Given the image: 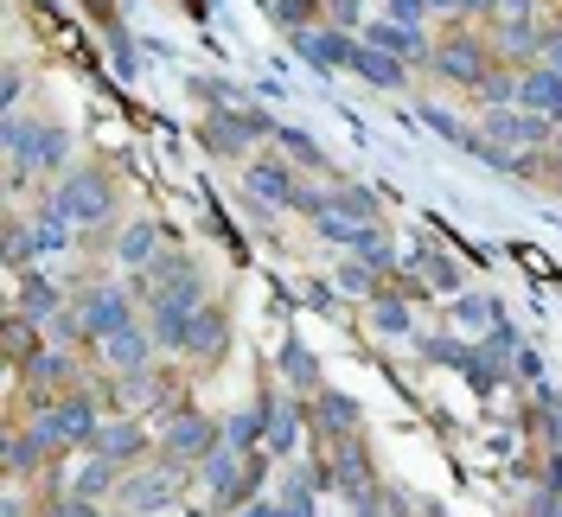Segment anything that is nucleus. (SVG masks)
Listing matches in <instances>:
<instances>
[{"instance_id":"1","label":"nucleus","mask_w":562,"mask_h":517,"mask_svg":"<svg viewBox=\"0 0 562 517\" xmlns=\"http://www.w3.org/2000/svg\"><path fill=\"white\" fill-rule=\"evenodd\" d=\"M7 154H13V186L26 172H45V167H65L70 160V135L58 122H33V115H7Z\"/></svg>"},{"instance_id":"2","label":"nucleus","mask_w":562,"mask_h":517,"mask_svg":"<svg viewBox=\"0 0 562 517\" xmlns=\"http://www.w3.org/2000/svg\"><path fill=\"white\" fill-rule=\"evenodd\" d=\"M70 313H77L83 339H97V345H109L115 333H128V326H135V301H128L122 288H83Z\"/></svg>"},{"instance_id":"3","label":"nucleus","mask_w":562,"mask_h":517,"mask_svg":"<svg viewBox=\"0 0 562 517\" xmlns=\"http://www.w3.org/2000/svg\"><path fill=\"white\" fill-rule=\"evenodd\" d=\"M33 435L45 441V453H52V448H77V441H97V435H103V422H97V409H90L83 396H70V403H52V409H38Z\"/></svg>"},{"instance_id":"4","label":"nucleus","mask_w":562,"mask_h":517,"mask_svg":"<svg viewBox=\"0 0 562 517\" xmlns=\"http://www.w3.org/2000/svg\"><path fill=\"white\" fill-rule=\"evenodd\" d=\"M52 205L65 211L70 224H103V217H109V179L97 167L65 172V186L52 192Z\"/></svg>"},{"instance_id":"5","label":"nucleus","mask_w":562,"mask_h":517,"mask_svg":"<svg viewBox=\"0 0 562 517\" xmlns=\"http://www.w3.org/2000/svg\"><path fill=\"white\" fill-rule=\"evenodd\" d=\"M428 65L441 70V77H454V83H486L492 77V58L473 45V38H448V45H435Z\"/></svg>"},{"instance_id":"6","label":"nucleus","mask_w":562,"mask_h":517,"mask_svg":"<svg viewBox=\"0 0 562 517\" xmlns=\"http://www.w3.org/2000/svg\"><path fill=\"white\" fill-rule=\"evenodd\" d=\"M364 45H378V52H390V58H435V45H428V33L422 26H396V20H371L364 26Z\"/></svg>"},{"instance_id":"7","label":"nucleus","mask_w":562,"mask_h":517,"mask_svg":"<svg viewBox=\"0 0 562 517\" xmlns=\"http://www.w3.org/2000/svg\"><path fill=\"white\" fill-rule=\"evenodd\" d=\"M518 109L543 115V122H562V77L550 65H530L525 83H518Z\"/></svg>"},{"instance_id":"8","label":"nucleus","mask_w":562,"mask_h":517,"mask_svg":"<svg viewBox=\"0 0 562 517\" xmlns=\"http://www.w3.org/2000/svg\"><path fill=\"white\" fill-rule=\"evenodd\" d=\"M364 83H378V90H403V77H409V65L403 58H390V52H378V45H364V38H351V58H346Z\"/></svg>"},{"instance_id":"9","label":"nucleus","mask_w":562,"mask_h":517,"mask_svg":"<svg viewBox=\"0 0 562 517\" xmlns=\"http://www.w3.org/2000/svg\"><path fill=\"white\" fill-rule=\"evenodd\" d=\"M167 448H173V460H192V453L211 460V453H217V428H211L205 415H179L173 435H167Z\"/></svg>"},{"instance_id":"10","label":"nucleus","mask_w":562,"mask_h":517,"mask_svg":"<svg viewBox=\"0 0 562 517\" xmlns=\"http://www.w3.org/2000/svg\"><path fill=\"white\" fill-rule=\"evenodd\" d=\"M351 38L358 33H346V26H307V33H301V52H307L314 65H346Z\"/></svg>"},{"instance_id":"11","label":"nucleus","mask_w":562,"mask_h":517,"mask_svg":"<svg viewBox=\"0 0 562 517\" xmlns=\"http://www.w3.org/2000/svg\"><path fill=\"white\" fill-rule=\"evenodd\" d=\"M115 256H122L128 269H140V276H147V269L160 262V231H154L147 217H140V224H128V231H122V249H115Z\"/></svg>"},{"instance_id":"12","label":"nucleus","mask_w":562,"mask_h":517,"mask_svg":"<svg viewBox=\"0 0 562 517\" xmlns=\"http://www.w3.org/2000/svg\"><path fill=\"white\" fill-rule=\"evenodd\" d=\"M224 333H231V326H224V313H217V307H199V313H192V333H186V351L217 358V351H224Z\"/></svg>"},{"instance_id":"13","label":"nucleus","mask_w":562,"mask_h":517,"mask_svg":"<svg viewBox=\"0 0 562 517\" xmlns=\"http://www.w3.org/2000/svg\"><path fill=\"white\" fill-rule=\"evenodd\" d=\"M249 192L269 199V205H294V179H288V167H276V160H256V167H249Z\"/></svg>"},{"instance_id":"14","label":"nucleus","mask_w":562,"mask_h":517,"mask_svg":"<svg viewBox=\"0 0 562 517\" xmlns=\"http://www.w3.org/2000/svg\"><path fill=\"white\" fill-rule=\"evenodd\" d=\"M33 249H38V256H58V249H70V217H65L58 205L38 211V224H33Z\"/></svg>"},{"instance_id":"15","label":"nucleus","mask_w":562,"mask_h":517,"mask_svg":"<svg viewBox=\"0 0 562 517\" xmlns=\"http://www.w3.org/2000/svg\"><path fill=\"white\" fill-rule=\"evenodd\" d=\"M147 339H154V333H140V326L115 333V339L103 345V351H109V364H115V371H140V364H147Z\"/></svg>"},{"instance_id":"16","label":"nucleus","mask_w":562,"mask_h":517,"mask_svg":"<svg viewBox=\"0 0 562 517\" xmlns=\"http://www.w3.org/2000/svg\"><path fill=\"white\" fill-rule=\"evenodd\" d=\"M319 422L346 441L351 428H358V403H351V396H339V390H319Z\"/></svg>"},{"instance_id":"17","label":"nucleus","mask_w":562,"mask_h":517,"mask_svg":"<svg viewBox=\"0 0 562 517\" xmlns=\"http://www.w3.org/2000/svg\"><path fill=\"white\" fill-rule=\"evenodd\" d=\"M109 485H115V460H103V453H97V460L77 473V485H70V492H77V505H90V498H103Z\"/></svg>"},{"instance_id":"18","label":"nucleus","mask_w":562,"mask_h":517,"mask_svg":"<svg viewBox=\"0 0 562 517\" xmlns=\"http://www.w3.org/2000/svg\"><path fill=\"white\" fill-rule=\"evenodd\" d=\"M179 467H160V473H140V480H128V505H160L167 492H173Z\"/></svg>"},{"instance_id":"19","label":"nucleus","mask_w":562,"mask_h":517,"mask_svg":"<svg viewBox=\"0 0 562 517\" xmlns=\"http://www.w3.org/2000/svg\"><path fill=\"white\" fill-rule=\"evenodd\" d=\"M281 371H288V383H301V390H314L319 383L314 351H307V345H288V351H281Z\"/></svg>"},{"instance_id":"20","label":"nucleus","mask_w":562,"mask_h":517,"mask_svg":"<svg viewBox=\"0 0 562 517\" xmlns=\"http://www.w3.org/2000/svg\"><path fill=\"white\" fill-rule=\"evenodd\" d=\"M294 428H301V415L288 409V403H269V448L288 453L294 448Z\"/></svg>"},{"instance_id":"21","label":"nucleus","mask_w":562,"mask_h":517,"mask_svg":"<svg viewBox=\"0 0 562 517\" xmlns=\"http://www.w3.org/2000/svg\"><path fill=\"white\" fill-rule=\"evenodd\" d=\"M33 460H45V441L26 428V435H13V441H7V467H13V473H33Z\"/></svg>"},{"instance_id":"22","label":"nucleus","mask_w":562,"mask_h":517,"mask_svg":"<svg viewBox=\"0 0 562 517\" xmlns=\"http://www.w3.org/2000/svg\"><path fill=\"white\" fill-rule=\"evenodd\" d=\"M135 448H140V428H103V435H97V453H103V460H128Z\"/></svg>"},{"instance_id":"23","label":"nucleus","mask_w":562,"mask_h":517,"mask_svg":"<svg viewBox=\"0 0 562 517\" xmlns=\"http://www.w3.org/2000/svg\"><path fill=\"white\" fill-rule=\"evenodd\" d=\"M346 249H351V256H364L371 269H390V243L378 237V231H358V237H351Z\"/></svg>"},{"instance_id":"24","label":"nucleus","mask_w":562,"mask_h":517,"mask_svg":"<svg viewBox=\"0 0 562 517\" xmlns=\"http://www.w3.org/2000/svg\"><path fill=\"white\" fill-rule=\"evenodd\" d=\"M378 333H409V307H403L396 294H384V301H378Z\"/></svg>"},{"instance_id":"25","label":"nucleus","mask_w":562,"mask_h":517,"mask_svg":"<svg viewBox=\"0 0 562 517\" xmlns=\"http://www.w3.org/2000/svg\"><path fill=\"white\" fill-rule=\"evenodd\" d=\"M422 13H428V0H384V20H396V26H422Z\"/></svg>"},{"instance_id":"26","label":"nucleus","mask_w":562,"mask_h":517,"mask_svg":"<svg viewBox=\"0 0 562 517\" xmlns=\"http://www.w3.org/2000/svg\"><path fill=\"white\" fill-rule=\"evenodd\" d=\"M537 65H550V70L562 77V20L550 26V38H543V58H537Z\"/></svg>"},{"instance_id":"27","label":"nucleus","mask_w":562,"mask_h":517,"mask_svg":"<svg viewBox=\"0 0 562 517\" xmlns=\"http://www.w3.org/2000/svg\"><path fill=\"white\" fill-rule=\"evenodd\" d=\"M530 13H537V0H498V26L505 20H530Z\"/></svg>"},{"instance_id":"28","label":"nucleus","mask_w":562,"mask_h":517,"mask_svg":"<svg viewBox=\"0 0 562 517\" xmlns=\"http://www.w3.org/2000/svg\"><path fill=\"white\" fill-rule=\"evenodd\" d=\"M339 288H351V294H364V288H371V276H364V269H351V262H346V269H339Z\"/></svg>"},{"instance_id":"29","label":"nucleus","mask_w":562,"mask_h":517,"mask_svg":"<svg viewBox=\"0 0 562 517\" xmlns=\"http://www.w3.org/2000/svg\"><path fill=\"white\" fill-rule=\"evenodd\" d=\"M358 13H364L358 0H333V20H339V26H358Z\"/></svg>"},{"instance_id":"30","label":"nucleus","mask_w":562,"mask_h":517,"mask_svg":"<svg viewBox=\"0 0 562 517\" xmlns=\"http://www.w3.org/2000/svg\"><path fill=\"white\" fill-rule=\"evenodd\" d=\"M281 20H314V0H281Z\"/></svg>"},{"instance_id":"31","label":"nucleus","mask_w":562,"mask_h":517,"mask_svg":"<svg viewBox=\"0 0 562 517\" xmlns=\"http://www.w3.org/2000/svg\"><path fill=\"white\" fill-rule=\"evenodd\" d=\"M428 13H467V0H428Z\"/></svg>"},{"instance_id":"32","label":"nucleus","mask_w":562,"mask_h":517,"mask_svg":"<svg viewBox=\"0 0 562 517\" xmlns=\"http://www.w3.org/2000/svg\"><path fill=\"white\" fill-rule=\"evenodd\" d=\"M467 13H498V0H467Z\"/></svg>"}]
</instances>
